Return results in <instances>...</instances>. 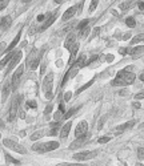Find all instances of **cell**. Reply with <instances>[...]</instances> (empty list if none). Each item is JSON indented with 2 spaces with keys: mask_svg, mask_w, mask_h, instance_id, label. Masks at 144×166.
I'll list each match as a JSON object with an SVG mask.
<instances>
[{
  "mask_svg": "<svg viewBox=\"0 0 144 166\" xmlns=\"http://www.w3.org/2000/svg\"><path fill=\"white\" fill-rule=\"evenodd\" d=\"M10 3V0H0V11H3Z\"/></svg>",
  "mask_w": 144,
  "mask_h": 166,
  "instance_id": "f546056e",
  "label": "cell"
},
{
  "mask_svg": "<svg viewBox=\"0 0 144 166\" xmlns=\"http://www.w3.org/2000/svg\"><path fill=\"white\" fill-rule=\"evenodd\" d=\"M87 130H88L87 121L79 122L78 126H76V129H75V137L79 138V137H82V136H85V134H87Z\"/></svg>",
  "mask_w": 144,
  "mask_h": 166,
  "instance_id": "52a82bcc",
  "label": "cell"
},
{
  "mask_svg": "<svg viewBox=\"0 0 144 166\" xmlns=\"http://www.w3.org/2000/svg\"><path fill=\"white\" fill-rule=\"evenodd\" d=\"M59 147V142H44V144H35L32 146V150L38 151V153H47V151H52Z\"/></svg>",
  "mask_w": 144,
  "mask_h": 166,
  "instance_id": "7a4b0ae2",
  "label": "cell"
},
{
  "mask_svg": "<svg viewBox=\"0 0 144 166\" xmlns=\"http://www.w3.org/2000/svg\"><path fill=\"white\" fill-rule=\"evenodd\" d=\"M3 145L6 147H8V149H11V150H15L16 153H20V154H25V153H27L25 147H23L22 145H19L16 141L10 140V138H6V140L3 141Z\"/></svg>",
  "mask_w": 144,
  "mask_h": 166,
  "instance_id": "277c9868",
  "label": "cell"
},
{
  "mask_svg": "<svg viewBox=\"0 0 144 166\" xmlns=\"http://www.w3.org/2000/svg\"><path fill=\"white\" fill-rule=\"evenodd\" d=\"M23 73H24V65H20L19 68L15 71V73H13V76H12V80H11L12 88H16V86L19 85V81H20V78H22Z\"/></svg>",
  "mask_w": 144,
  "mask_h": 166,
  "instance_id": "8992f818",
  "label": "cell"
},
{
  "mask_svg": "<svg viewBox=\"0 0 144 166\" xmlns=\"http://www.w3.org/2000/svg\"><path fill=\"white\" fill-rule=\"evenodd\" d=\"M59 128H60V125H59V122H53L52 124V126H51V130H50V133H48L47 136H57V130H59Z\"/></svg>",
  "mask_w": 144,
  "mask_h": 166,
  "instance_id": "ffe728a7",
  "label": "cell"
},
{
  "mask_svg": "<svg viewBox=\"0 0 144 166\" xmlns=\"http://www.w3.org/2000/svg\"><path fill=\"white\" fill-rule=\"evenodd\" d=\"M76 11H78V8H76V7H71V8H68V10H67L66 12L63 13V17H62V19L64 20V21L69 20L71 17H73V16H75Z\"/></svg>",
  "mask_w": 144,
  "mask_h": 166,
  "instance_id": "8fae6325",
  "label": "cell"
},
{
  "mask_svg": "<svg viewBox=\"0 0 144 166\" xmlns=\"http://www.w3.org/2000/svg\"><path fill=\"white\" fill-rule=\"evenodd\" d=\"M135 125V121H129V122H125L124 125H120V126H117L116 128V136H119V134H122L123 132H124L125 129H129V128H132V126Z\"/></svg>",
  "mask_w": 144,
  "mask_h": 166,
  "instance_id": "5bb4252c",
  "label": "cell"
},
{
  "mask_svg": "<svg viewBox=\"0 0 144 166\" xmlns=\"http://www.w3.org/2000/svg\"><path fill=\"white\" fill-rule=\"evenodd\" d=\"M23 3H29V1H31V0H22Z\"/></svg>",
  "mask_w": 144,
  "mask_h": 166,
  "instance_id": "681fc988",
  "label": "cell"
},
{
  "mask_svg": "<svg viewBox=\"0 0 144 166\" xmlns=\"http://www.w3.org/2000/svg\"><path fill=\"white\" fill-rule=\"evenodd\" d=\"M110 140H111L110 137H100L99 138V144H107Z\"/></svg>",
  "mask_w": 144,
  "mask_h": 166,
  "instance_id": "836d02e7",
  "label": "cell"
},
{
  "mask_svg": "<svg viewBox=\"0 0 144 166\" xmlns=\"http://www.w3.org/2000/svg\"><path fill=\"white\" fill-rule=\"evenodd\" d=\"M71 124H72V122H67L66 125L60 129V137H62V138H66L67 136L69 134V130H71Z\"/></svg>",
  "mask_w": 144,
  "mask_h": 166,
  "instance_id": "2e32d148",
  "label": "cell"
},
{
  "mask_svg": "<svg viewBox=\"0 0 144 166\" xmlns=\"http://www.w3.org/2000/svg\"><path fill=\"white\" fill-rule=\"evenodd\" d=\"M138 157L140 160H144V147H139L138 149Z\"/></svg>",
  "mask_w": 144,
  "mask_h": 166,
  "instance_id": "4dcf8cb0",
  "label": "cell"
},
{
  "mask_svg": "<svg viewBox=\"0 0 144 166\" xmlns=\"http://www.w3.org/2000/svg\"><path fill=\"white\" fill-rule=\"evenodd\" d=\"M13 55L15 53H12V52H10V53L7 55L6 57H4L3 60H1V61H0V71H1V69H3V66L6 65L7 63H8V61H10V60H12V57H13Z\"/></svg>",
  "mask_w": 144,
  "mask_h": 166,
  "instance_id": "44dd1931",
  "label": "cell"
},
{
  "mask_svg": "<svg viewBox=\"0 0 144 166\" xmlns=\"http://www.w3.org/2000/svg\"><path fill=\"white\" fill-rule=\"evenodd\" d=\"M20 37H22V31H20L19 33L16 35V37H15V39H13V40H12V43H11V44H10V47L7 48V52H11V50H12L13 48L16 47V44H17V43H19Z\"/></svg>",
  "mask_w": 144,
  "mask_h": 166,
  "instance_id": "ac0fdd59",
  "label": "cell"
},
{
  "mask_svg": "<svg viewBox=\"0 0 144 166\" xmlns=\"http://www.w3.org/2000/svg\"><path fill=\"white\" fill-rule=\"evenodd\" d=\"M132 3H134V0H128V1H124V3H122V4H120V10H122V11L128 10Z\"/></svg>",
  "mask_w": 144,
  "mask_h": 166,
  "instance_id": "d4e9b609",
  "label": "cell"
},
{
  "mask_svg": "<svg viewBox=\"0 0 144 166\" xmlns=\"http://www.w3.org/2000/svg\"><path fill=\"white\" fill-rule=\"evenodd\" d=\"M138 7L140 11H144V1H140V3H138Z\"/></svg>",
  "mask_w": 144,
  "mask_h": 166,
  "instance_id": "ab89813d",
  "label": "cell"
},
{
  "mask_svg": "<svg viewBox=\"0 0 144 166\" xmlns=\"http://www.w3.org/2000/svg\"><path fill=\"white\" fill-rule=\"evenodd\" d=\"M6 160L8 161V162H13V163H19V161L15 160V158H12L11 156H8V154H6Z\"/></svg>",
  "mask_w": 144,
  "mask_h": 166,
  "instance_id": "d6a6232c",
  "label": "cell"
},
{
  "mask_svg": "<svg viewBox=\"0 0 144 166\" xmlns=\"http://www.w3.org/2000/svg\"><path fill=\"white\" fill-rule=\"evenodd\" d=\"M97 4H99V0H92V1H91V6H89V12H94V11L96 10Z\"/></svg>",
  "mask_w": 144,
  "mask_h": 166,
  "instance_id": "f1b7e54d",
  "label": "cell"
},
{
  "mask_svg": "<svg viewBox=\"0 0 144 166\" xmlns=\"http://www.w3.org/2000/svg\"><path fill=\"white\" fill-rule=\"evenodd\" d=\"M59 112L60 113H64V112H66V108H64V104H60V105H59Z\"/></svg>",
  "mask_w": 144,
  "mask_h": 166,
  "instance_id": "74e56055",
  "label": "cell"
},
{
  "mask_svg": "<svg viewBox=\"0 0 144 166\" xmlns=\"http://www.w3.org/2000/svg\"><path fill=\"white\" fill-rule=\"evenodd\" d=\"M71 96H72V93H71V92H67V93H66V96H64V100H66V101H69V98H71Z\"/></svg>",
  "mask_w": 144,
  "mask_h": 166,
  "instance_id": "f35d334b",
  "label": "cell"
},
{
  "mask_svg": "<svg viewBox=\"0 0 144 166\" xmlns=\"http://www.w3.org/2000/svg\"><path fill=\"white\" fill-rule=\"evenodd\" d=\"M140 80H141V81H144V73H141V75H140Z\"/></svg>",
  "mask_w": 144,
  "mask_h": 166,
  "instance_id": "7dc6e473",
  "label": "cell"
},
{
  "mask_svg": "<svg viewBox=\"0 0 144 166\" xmlns=\"http://www.w3.org/2000/svg\"><path fill=\"white\" fill-rule=\"evenodd\" d=\"M131 37V33H125L124 35V39H123V40H127V39H129Z\"/></svg>",
  "mask_w": 144,
  "mask_h": 166,
  "instance_id": "ee69618b",
  "label": "cell"
},
{
  "mask_svg": "<svg viewBox=\"0 0 144 166\" xmlns=\"http://www.w3.org/2000/svg\"><path fill=\"white\" fill-rule=\"evenodd\" d=\"M135 98H136V100H143V98H144V93H138V94H135Z\"/></svg>",
  "mask_w": 144,
  "mask_h": 166,
  "instance_id": "8d00e7d4",
  "label": "cell"
},
{
  "mask_svg": "<svg viewBox=\"0 0 144 166\" xmlns=\"http://www.w3.org/2000/svg\"><path fill=\"white\" fill-rule=\"evenodd\" d=\"M11 88H12V84H11V81H8L6 85H4V88H3V97H1V100L6 101L7 97H8V94H10L11 92Z\"/></svg>",
  "mask_w": 144,
  "mask_h": 166,
  "instance_id": "e0dca14e",
  "label": "cell"
},
{
  "mask_svg": "<svg viewBox=\"0 0 144 166\" xmlns=\"http://www.w3.org/2000/svg\"><path fill=\"white\" fill-rule=\"evenodd\" d=\"M84 141H85V136H82V137H79L76 141H73L71 144V146H69V149L71 150H75V149H78V147H80L83 144H84Z\"/></svg>",
  "mask_w": 144,
  "mask_h": 166,
  "instance_id": "9a60e30c",
  "label": "cell"
},
{
  "mask_svg": "<svg viewBox=\"0 0 144 166\" xmlns=\"http://www.w3.org/2000/svg\"><path fill=\"white\" fill-rule=\"evenodd\" d=\"M22 60V52H16L15 55H13L12 60H11L10 65H8V71H11V69H13L16 66V64H19V61Z\"/></svg>",
  "mask_w": 144,
  "mask_h": 166,
  "instance_id": "30bf717a",
  "label": "cell"
},
{
  "mask_svg": "<svg viewBox=\"0 0 144 166\" xmlns=\"http://www.w3.org/2000/svg\"><path fill=\"white\" fill-rule=\"evenodd\" d=\"M96 151H82V153H78L73 156V158H75L76 161H87V160H91V158H94L95 156H96Z\"/></svg>",
  "mask_w": 144,
  "mask_h": 166,
  "instance_id": "ba28073f",
  "label": "cell"
},
{
  "mask_svg": "<svg viewBox=\"0 0 144 166\" xmlns=\"http://www.w3.org/2000/svg\"><path fill=\"white\" fill-rule=\"evenodd\" d=\"M103 121H104V117H101L100 122H99V126H97V128H99V129H101V126H103Z\"/></svg>",
  "mask_w": 144,
  "mask_h": 166,
  "instance_id": "60d3db41",
  "label": "cell"
},
{
  "mask_svg": "<svg viewBox=\"0 0 144 166\" xmlns=\"http://www.w3.org/2000/svg\"><path fill=\"white\" fill-rule=\"evenodd\" d=\"M84 65H85V55H80V56H79V59L73 61V64H72V68L79 69V68H82V66H84Z\"/></svg>",
  "mask_w": 144,
  "mask_h": 166,
  "instance_id": "4fadbf2b",
  "label": "cell"
},
{
  "mask_svg": "<svg viewBox=\"0 0 144 166\" xmlns=\"http://www.w3.org/2000/svg\"><path fill=\"white\" fill-rule=\"evenodd\" d=\"M135 77H136V76H135L134 73H131V72H128V71L123 69V71H120V72L117 73V76H116L115 80L112 81V85H113V86L131 85V84H134Z\"/></svg>",
  "mask_w": 144,
  "mask_h": 166,
  "instance_id": "6da1fadb",
  "label": "cell"
},
{
  "mask_svg": "<svg viewBox=\"0 0 144 166\" xmlns=\"http://www.w3.org/2000/svg\"><path fill=\"white\" fill-rule=\"evenodd\" d=\"M136 166H144L143 163H136Z\"/></svg>",
  "mask_w": 144,
  "mask_h": 166,
  "instance_id": "f907efd6",
  "label": "cell"
},
{
  "mask_svg": "<svg viewBox=\"0 0 144 166\" xmlns=\"http://www.w3.org/2000/svg\"><path fill=\"white\" fill-rule=\"evenodd\" d=\"M27 107H28V108H32V109H35V108L38 107V105H36V102H35V101H27Z\"/></svg>",
  "mask_w": 144,
  "mask_h": 166,
  "instance_id": "e575fe53",
  "label": "cell"
},
{
  "mask_svg": "<svg viewBox=\"0 0 144 166\" xmlns=\"http://www.w3.org/2000/svg\"><path fill=\"white\" fill-rule=\"evenodd\" d=\"M75 112H76V109H73V108H72V109L68 110V113H67V114H64V116H63V118H69V117H71Z\"/></svg>",
  "mask_w": 144,
  "mask_h": 166,
  "instance_id": "1f68e13d",
  "label": "cell"
},
{
  "mask_svg": "<svg viewBox=\"0 0 144 166\" xmlns=\"http://www.w3.org/2000/svg\"><path fill=\"white\" fill-rule=\"evenodd\" d=\"M78 49H79V44H75L73 47L71 48V57H69V65H72L73 64V61H75V56L76 53H78Z\"/></svg>",
  "mask_w": 144,
  "mask_h": 166,
  "instance_id": "d6986e66",
  "label": "cell"
},
{
  "mask_svg": "<svg viewBox=\"0 0 144 166\" xmlns=\"http://www.w3.org/2000/svg\"><path fill=\"white\" fill-rule=\"evenodd\" d=\"M4 47H6V44H4V43H1V44H0V53H1V49H3Z\"/></svg>",
  "mask_w": 144,
  "mask_h": 166,
  "instance_id": "f6af8a7d",
  "label": "cell"
},
{
  "mask_svg": "<svg viewBox=\"0 0 144 166\" xmlns=\"http://www.w3.org/2000/svg\"><path fill=\"white\" fill-rule=\"evenodd\" d=\"M62 1H63V0H55V3H57V4H60Z\"/></svg>",
  "mask_w": 144,
  "mask_h": 166,
  "instance_id": "c3c4849f",
  "label": "cell"
},
{
  "mask_svg": "<svg viewBox=\"0 0 144 166\" xmlns=\"http://www.w3.org/2000/svg\"><path fill=\"white\" fill-rule=\"evenodd\" d=\"M56 16H57V12H53V15H51L50 17H48L47 20H45V23H44V24L41 25L39 31H45V29H47L48 27H50V25H52V23L55 21V19H56Z\"/></svg>",
  "mask_w": 144,
  "mask_h": 166,
  "instance_id": "7c38bea8",
  "label": "cell"
},
{
  "mask_svg": "<svg viewBox=\"0 0 144 166\" xmlns=\"http://www.w3.org/2000/svg\"><path fill=\"white\" fill-rule=\"evenodd\" d=\"M92 84H94V80H91V81H88L85 85H83V86H82V88H80V89H78V92H76V93L79 94V93H82V92H84L85 89H87V88H89V86H91Z\"/></svg>",
  "mask_w": 144,
  "mask_h": 166,
  "instance_id": "4316f807",
  "label": "cell"
},
{
  "mask_svg": "<svg viewBox=\"0 0 144 166\" xmlns=\"http://www.w3.org/2000/svg\"><path fill=\"white\" fill-rule=\"evenodd\" d=\"M88 21H89V20H88V19L82 20V21H80V23H79V24H78V27H76V28H78L79 31H82V29L87 28V24H88Z\"/></svg>",
  "mask_w": 144,
  "mask_h": 166,
  "instance_id": "484cf974",
  "label": "cell"
},
{
  "mask_svg": "<svg viewBox=\"0 0 144 166\" xmlns=\"http://www.w3.org/2000/svg\"><path fill=\"white\" fill-rule=\"evenodd\" d=\"M0 128H4V124H3V121H1V118H0Z\"/></svg>",
  "mask_w": 144,
  "mask_h": 166,
  "instance_id": "bcb514c9",
  "label": "cell"
},
{
  "mask_svg": "<svg viewBox=\"0 0 144 166\" xmlns=\"http://www.w3.org/2000/svg\"><path fill=\"white\" fill-rule=\"evenodd\" d=\"M140 41H144V33L136 35V36L131 40V43H132V44H138V43H140Z\"/></svg>",
  "mask_w": 144,
  "mask_h": 166,
  "instance_id": "603a6c76",
  "label": "cell"
},
{
  "mask_svg": "<svg viewBox=\"0 0 144 166\" xmlns=\"http://www.w3.org/2000/svg\"><path fill=\"white\" fill-rule=\"evenodd\" d=\"M75 41H76V35L73 33V32L68 33V36H67L66 41H64V48H67V49H71V48L76 44Z\"/></svg>",
  "mask_w": 144,
  "mask_h": 166,
  "instance_id": "9c48e42d",
  "label": "cell"
},
{
  "mask_svg": "<svg viewBox=\"0 0 144 166\" xmlns=\"http://www.w3.org/2000/svg\"><path fill=\"white\" fill-rule=\"evenodd\" d=\"M57 166H83V165H80V163H60Z\"/></svg>",
  "mask_w": 144,
  "mask_h": 166,
  "instance_id": "d590c367",
  "label": "cell"
},
{
  "mask_svg": "<svg viewBox=\"0 0 144 166\" xmlns=\"http://www.w3.org/2000/svg\"><path fill=\"white\" fill-rule=\"evenodd\" d=\"M44 19H45V17H44V15H39V16H38V20H39V21H43Z\"/></svg>",
  "mask_w": 144,
  "mask_h": 166,
  "instance_id": "b9f144b4",
  "label": "cell"
},
{
  "mask_svg": "<svg viewBox=\"0 0 144 166\" xmlns=\"http://www.w3.org/2000/svg\"><path fill=\"white\" fill-rule=\"evenodd\" d=\"M125 23H127V25L131 27V28H134L135 25H136V21H135L134 17H127V19H125Z\"/></svg>",
  "mask_w": 144,
  "mask_h": 166,
  "instance_id": "83f0119b",
  "label": "cell"
},
{
  "mask_svg": "<svg viewBox=\"0 0 144 166\" xmlns=\"http://www.w3.org/2000/svg\"><path fill=\"white\" fill-rule=\"evenodd\" d=\"M44 136V130H38V132H35L34 134L31 136V140L32 141H36V140H39L40 137H43Z\"/></svg>",
  "mask_w": 144,
  "mask_h": 166,
  "instance_id": "cb8c5ba5",
  "label": "cell"
},
{
  "mask_svg": "<svg viewBox=\"0 0 144 166\" xmlns=\"http://www.w3.org/2000/svg\"><path fill=\"white\" fill-rule=\"evenodd\" d=\"M120 94H122V96H125V94H128V91L123 89V91H120Z\"/></svg>",
  "mask_w": 144,
  "mask_h": 166,
  "instance_id": "7bdbcfd3",
  "label": "cell"
},
{
  "mask_svg": "<svg viewBox=\"0 0 144 166\" xmlns=\"http://www.w3.org/2000/svg\"><path fill=\"white\" fill-rule=\"evenodd\" d=\"M52 82H53V75L48 73L43 81V89L45 92V98L51 100L52 98Z\"/></svg>",
  "mask_w": 144,
  "mask_h": 166,
  "instance_id": "3957f363",
  "label": "cell"
},
{
  "mask_svg": "<svg viewBox=\"0 0 144 166\" xmlns=\"http://www.w3.org/2000/svg\"><path fill=\"white\" fill-rule=\"evenodd\" d=\"M17 112H19V100L16 98V100L12 101L11 104V108H10V113H8V121L13 122L17 116Z\"/></svg>",
  "mask_w": 144,
  "mask_h": 166,
  "instance_id": "5b68a950",
  "label": "cell"
},
{
  "mask_svg": "<svg viewBox=\"0 0 144 166\" xmlns=\"http://www.w3.org/2000/svg\"><path fill=\"white\" fill-rule=\"evenodd\" d=\"M10 25H11V19L8 16H6V17H3V19L0 20V27L7 28V27H10Z\"/></svg>",
  "mask_w": 144,
  "mask_h": 166,
  "instance_id": "7402d4cb",
  "label": "cell"
}]
</instances>
